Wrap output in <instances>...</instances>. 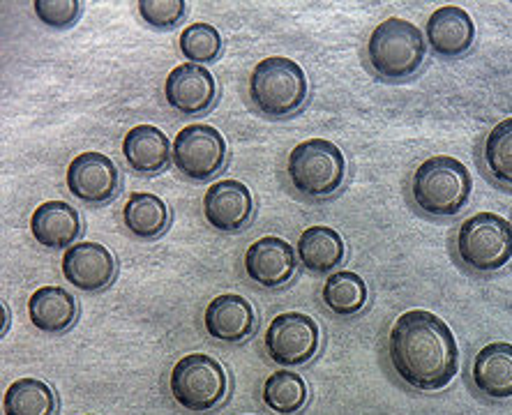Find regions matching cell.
Returning a JSON list of instances; mask_svg holds the SVG:
<instances>
[{
    "label": "cell",
    "mask_w": 512,
    "mask_h": 415,
    "mask_svg": "<svg viewBox=\"0 0 512 415\" xmlns=\"http://www.w3.org/2000/svg\"><path fill=\"white\" fill-rule=\"evenodd\" d=\"M388 358L406 386L420 392L446 388L457 376L459 346L448 323L427 309L397 316L388 335Z\"/></svg>",
    "instance_id": "cell-1"
},
{
    "label": "cell",
    "mask_w": 512,
    "mask_h": 415,
    "mask_svg": "<svg viewBox=\"0 0 512 415\" xmlns=\"http://www.w3.org/2000/svg\"><path fill=\"white\" fill-rule=\"evenodd\" d=\"M473 178L466 166L450 155H434L413 171L411 199L427 217H455L471 199Z\"/></svg>",
    "instance_id": "cell-2"
},
{
    "label": "cell",
    "mask_w": 512,
    "mask_h": 415,
    "mask_svg": "<svg viewBox=\"0 0 512 415\" xmlns=\"http://www.w3.org/2000/svg\"><path fill=\"white\" fill-rule=\"evenodd\" d=\"M427 56L423 30L411 21L390 17L372 30L367 40V63L386 83H404L416 77Z\"/></svg>",
    "instance_id": "cell-3"
},
{
    "label": "cell",
    "mask_w": 512,
    "mask_h": 415,
    "mask_svg": "<svg viewBox=\"0 0 512 415\" xmlns=\"http://www.w3.org/2000/svg\"><path fill=\"white\" fill-rule=\"evenodd\" d=\"M310 83L296 60L284 56L263 58L250 74V100L270 120L291 118L305 107Z\"/></svg>",
    "instance_id": "cell-4"
},
{
    "label": "cell",
    "mask_w": 512,
    "mask_h": 415,
    "mask_svg": "<svg viewBox=\"0 0 512 415\" xmlns=\"http://www.w3.org/2000/svg\"><path fill=\"white\" fill-rule=\"evenodd\" d=\"M286 176L305 199L323 201L340 192L346 178L342 150L328 139H307L298 143L286 160Z\"/></svg>",
    "instance_id": "cell-5"
},
{
    "label": "cell",
    "mask_w": 512,
    "mask_h": 415,
    "mask_svg": "<svg viewBox=\"0 0 512 415\" xmlns=\"http://www.w3.org/2000/svg\"><path fill=\"white\" fill-rule=\"evenodd\" d=\"M455 249L471 273H496L512 259V224L496 213L471 215L459 226Z\"/></svg>",
    "instance_id": "cell-6"
},
{
    "label": "cell",
    "mask_w": 512,
    "mask_h": 415,
    "mask_svg": "<svg viewBox=\"0 0 512 415\" xmlns=\"http://www.w3.org/2000/svg\"><path fill=\"white\" fill-rule=\"evenodd\" d=\"M169 388L176 404L185 411L206 413L217 409L227 399L229 376L220 360L206 353H190L173 365Z\"/></svg>",
    "instance_id": "cell-7"
},
{
    "label": "cell",
    "mask_w": 512,
    "mask_h": 415,
    "mask_svg": "<svg viewBox=\"0 0 512 415\" xmlns=\"http://www.w3.org/2000/svg\"><path fill=\"white\" fill-rule=\"evenodd\" d=\"M173 164L187 180L206 183L220 176L227 164V141L213 125H187L173 139Z\"/></svg>",
    "instance_id": "cell-8"
},
{
    "label": "cell",
    "mask_w": 512,
    "mask_h": 415,
    "mask_svg": "<svg viewBox=\"0 0 512 415\" xmlns=\"http://www.w3.org/2000/svg\"><path fill=\"white\" fill-rule=\"evenodd\" d=\"M263 346H266L268 358L277 365L303 367L319 353V323L303 312L277 314L266 330Z\"/></svg>",
    "instance_id": "cell-9"
},
{
    "label": "cell",
    "mask_w": 512,
    "mask_h": 415,
    "mask_svg": "<svg viewBox=\"0 0 512 415\" xmlns=\"http://www.w3.org/2000/svg\"><path fill=\"white\" fill-rule=\"evenodd\" d=\"M67 190L88 206H104L120 192L118 166L95 150L81 153L67 166Z\"/></svg>",
    "instance_id": "cell-10"
},
{
    "label": "cell",
    "mask_w": 512,
    "mask_h": 415,
    "mask_svg": "<svg viewBox=\"0 0 512 415\" xmlns=\"http://www.w3.org/2000/svg\"><path fill=\"white\" fill-rule=\"evenodd\" d=\"M167 104L180 116H203L217 100V81L203 65H178L164 81Z\"/></svg>",
    "instance_id": "cell-11"
},
{
    "label": "cell",
    "mask_w": 512,
    "mask_h": 415,
    "mask_svg": "<svg viewBox=\"0 0 512 415\" xmlns=\"http://www.w3.org/2000/svg\"><path fill=\"white\" fill-rule=\"evenodd\" d=\"M298 270V254L286 240L263 236L247 247L245 273L263 289H282Z\"/></svg>",
    "instance_id": "cell-12"
},
{
    "label": "cell",
    "mask_w": 512,
    "mask_h": 415,
    "mask_svg": "<svg viewBox=\"0 0 512 415\" xmlns=\"http://www.w3.org/2000/svg\"><path fill=\"white\" fill-rule=\"evenodd\" d=\"M63 277L74 289L97 293L109 289L116 279V259L100 243H77L63 254Z\"/></svg>",
    "instance_id": "cell-13"
},
{
    "label": "cell",
    "mask_w": 512,
    "mask_h": 415,
    "mask_svg": "<svg viewBox=\"0 0 512 415\" xmlns=\"http://www.w3.org/2000/svg\"><path fill=\"white\" fill-rule=\"evenodd\" d=\"M203 215L213 229L222 233L243 231L254 217V196L238 180H220L203 194Z\"/></svg>",
    "instance_id": "cell-14"
},
{
    "label": "cell",
    "mask_w": 512,
    "mask_h": 415,
    "mask_svg": "<svg viewBox=\"0 0 512 415\" xmlns=\"http://www.w3.org/2000/svg\"><path fill=\"white\" fill-rule=\"evenodd\" d=\"M427 47H432L436 56L441 58H462L471 51L476 42V24L471 14L457 5L439 7L429 14L425 26Z\"/></svg>",
    "instance_id": "cell-15"
},
{
    "label": "cell",
    "mask_w": 512,
    "mask_h": 415,
    "mask_svg": "<svg viewBox=\"0 0 512 415\" xmlns=\"http://www.w3.org/2000/svg\"><path fill=\"white\" fill-rule=\"evenodd\" d=\"M203 328L217 342L240 344L256 330V312L238 293H222L203 312Z\"/></svg>",
    "instance_id": "cell-16"
},
{
    "label": "cell",
    "mask_w": 512,
    "mask_h": 415,
    "mask_svg": "<svg viewBox=\"0 0 512 415\" xmlns=\"http://www.w3.org/2000/svg\"><path fill=\"white\" fill-rule=\"evenodd\" d=\"M30 233L35 243L47 249H70L81 233L79 210L65 201H44L30 215Z\"/></svg>",
    "instance_id": "cell-17"
},
{
    "label": "cell",
    "mask_w": 512,
    "mask_h": 415,
    "mask_svg": "<svg viewBox=\"0 0 512 415\" xmlns=\"http://www.w3.org/2000/svg\"><path fill=\"white\" fill-rule=\"evenodd\" d=\"M471 381L487 399L512 397V344L492 342L476 353L471 365Z\"/></svg>",
    "instance_id": "cell-18"
},
{
    "label": "cell",
    "mask_w": 512,
    "mask_h": 415,
    "mask_svg": "<svg viewBox=\"0 0 512 415\" xmlns=\"http://www.w3.org/2000/svg\"><path fill=\"white\" fill-rule=\"evenodd\" d=\"M173 148L169 137L155 125H137L125 134L123 155L127 166L139 176H157L167 169Z\"/></svg>",
    "instance_id": "cell-19"
},
{
    "label": "cell",
    "mask_w": 512,
    "mask_h": 415,
    "mask_svg": "<svg viewBox=\"0 0 512 415\" xmlns=\"http://www.w3.org/2000/svg\"><path fill=\"white\" fill-rule=\"evenodd\" d=\"M28 316L37 330L60 335L77 323L79 303L63 286H40L28 298Z\"/></svg>",
    "instance_id": "cell-20"
},
{
    "label": "cell",
    "mask_w": 512,
    "mask_h": 415,
    "mask_svg": "<svg viewBox=\"0 0 512 415\" xmlns=\"http://www.w3.org/2000/svg\"><path fill=\"white\" fill-rule=\"evenodd\" d=\"M296 254L303 268L310 273L333 275V270L344 263L346 247L340 233L330 226H310L300 233Z\"/></svg>",
    "instance_id": "cell-21"
},
{
    "label": "cell",
    "mask_w": 512,
    "mask_h": 415,
    "mask_svg": "<svg viewBox=\"0 0 512 415\" xmlns=\"http://www.w3.org/2000/svg\"><path fill=\"white\" fill-rule=\"evenodd\" d=\"M169 206L157 194L134 192L123 208V224L134 238L157 240L169 229Z\"/></svg>",
    "instance_id": "cell-22"
},
{
    "label": "cell",
    "mask_w": 512,
    "mask_h": 415,
    "mask_svg": "<svg viewBox=\"0 0 512 415\" xmlns=\"http://www.w3.org/2000/svg\"><path fill=\"white\" fill-rule=\"evenodd\" d=\"M3 411L5 415H56L58 397L40 379H17L5 390Z\"/></svg>",
    "instance_id": "cell-23"
},
{
    "label": "cell",
    "mask_w": 512,
    "mask_h": 415,
    "mask_svg": "<svg viewBox=\"0 0 512 415\" xmlns=\"http://www.w3.org/2000/svg\"><path fill=\"white\" fill-rule=\"evenodd\" d=\"M323 305L337 316H356L367 305V284L365 279L351 270H337V273L328 275L326 284L321 291Z\"/></svg>",
    "instance_id": "cell-24"
},
{
    "label": "cell",
    "mask_w": 512,
    "mask_h": 415,
    "mask_svg": "<svg viewBox=\"0 0 512 415\" xmlns=\"http://www.w3.org/2000/svg\"><path fill=\"white\" fill-rule=\"evenodd\" d=\"M261 397L270 411L280 415H296L307 404V383L296 372L280 369V372L270 374L263 383Z\"/></svg>",
    "instance_id": "cell-25"
},
{
    "label": "cell",
    "mask_w": 512,
    "mask_h": 415,
    "mask_svg": "<svg viewBox=\"0 0 512 415\" xmlns=\"http://www.w3.org/2000/svg\"><path fill=\"white\" fill-rule=\"evenodd\" d=\"M483 164L496 183L512 190V118L496 123L485 137Z\"/></svg>",
    "instance_id": "cell-26"
},
{
    "label": "cell",
    "mask_w": 512,
    "mask_h": 415,
    "mask_svg": "<svg viewBox=\"0 0 512 415\" xmlns=\"http://www.w3.org/2000/svg\"><path fill=\"white\" fill-rule=\"evenodd\" d=\"M180 54L194 65L215 63L222 54L220 30L210 24H192L180 35Z\"/></svg>",
    "instance_id": "cell-27"
},
{
    "label": "cell",
    "mask_w": 512,
    "mask_h": 415,
    "mask_svg": "<svg viewBox=\"0 0 512 415\" xmlns=\"http://www.w3.org/2000/svg\"><path fill=\"white\" fill-rule=\"evenodd\" d=\"M185 0H139V14L148 26L171 30L185 17Z\"/></svg>",
    "instance_id": "cell-28"
},
{
    "label": "cell",
    "mask_w": 512,
    "mask_h": 415,
    "mask_svg": "<svg viewBox=\"0 0 512 415\" xmlns=\"http://www.w3.org/2000/svg\"><path fill=\"white\" fill-rule=\"evenodd\" d=\"M35 14L44 26L65 30L79 19L81 5L79 0H35Z\"/></svg>",
    "instance_id": "cell-29"
},
{
    "label": "cell",
    "mask_w": 512,
    "mask_h": 415,
    "mask_svg": "<svg viewBox=\"0 0 512 415\" xmlns=\"http://www.w3.org/2000/svg\"><path fill=\"white\" fill-rule=\"evenodd\" d=\"M86 415H95V413H86Z\"/></svg>",
    "instance_id": "cell-30"
}]
</instances>
